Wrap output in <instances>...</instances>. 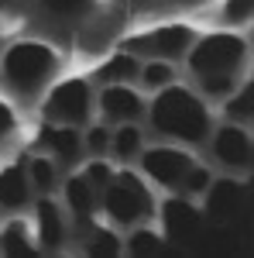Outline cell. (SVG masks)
I'll return each mask as SVG.
<instances>
[{"label": "cell", "instance_id": "6da1fadb", "mask_svg": "<svg viewBox=\"0 0 254 258\" xmlns=\"http://www.w3.org/2000/svg\"><path fill=\"white\" fill-rule=\"evenodd\" d=\"M151 114V127L165 138H176V141H186V145H203L206 135H210V110L206 103L196 97L193 90L186 86H161L158 97L151 100L148 107Z\"/></svg>", "mask_w": 254, "mask_h": 258}, {"label": "cell", "instance_id": "7a4b0ae2", "mask_svg": "<svg viewBox=\"0 0 254 258\" xmlns=\"http://www.w3.org/2000/svg\"><path fill=\"white\" fill-rule=\"evenodd\" d=\"M55 69H59V55H55L48 45H41V41H18V45H11V48L4 52V59H0L4 83H7L14 93H21V97L38 93L41 86L55 76Z\"/></svg>", "mask_w": 254, "mask_h": 258}, {"label": "cell", "instance_id": "3957f363", "mask_svg": "<svg viewBox=\"0 0 254 258\" xmlns=\"http://www.w3.org/2000/svg\"><path fill=\"white\" fill-rule=\"evenodd\" d=\"M100 207L110 217V224H117V227H137L155 214V203H151L144 179L131 169L114 172V179L100 189Z\"/></svg>", "mask_w": 254, "mask_h": 258}, {"label": "cell", "instance_id": "277c9868", "mask_svg": "<svg viewBox=\"0 0 254 258\" xmlns=\"http://www.w3.org/2000/svg\"><path fill=\"white\" fill-rule=\"evenodd\" d=\"M189 69L196 80L203 76H220V73H240L247 59V41L230 31H216L189 45Z\"/></svg>", "mask_w": 254, "mask_h": 258}, {"label": "cell", "instance_id": "5b68a950", "mask_svg": "<svg viewBox=\"0 0 254 258\" xmlns=\"http://www.w3.org/2000/svg\"><path fill=\"white\" fill-rule=\"evenodd\" d=\"M90 110H93V93H90V83L86 80H62L48 100H45V107H41V114L48 124H62V127H82V124H90Z\"/></svg>", "mask_w": 254, "mask_h": 258}, {"label": "cell", "instance_id": "8992f818", "mask_svg": "<svg viewBox=\"0 0 254 258\" xmlns=\"http://www.w3.org/2000/svg\"><path fill=\"white\" fill-rule=\"evenodd\" d=\"M193 41H196V31L189 24H161V28H151V31H141L134 38H127L124 41V52H131L137 59L172 62L179 55H186Z\"/></svg>", "mask_w": 254, "mask_h": 258}, {"label": "cell", "instance_id": "52a82bcc", "mask_svg": "<svg viewBox=\"0 0 254 258\" xmlns=\"http://www.w3.org/2000/svg\"><path fill=\"white\" fill-rule=\"evenodd\" d=\"M137 159H141V172L165 189H179L182 176L193 165V155L182 148H148V152H137Z\"/></svg>", "mask_w": 254, "mask_h": 258}, {"label": "cell", "instance_id": "ba28073f", "mask_svg": "<svg viewBox=\"0 0 254 258\" xmlns=\"http://www.w3.org/2000/svg\"><path fill=\"white\" fill-rule=\"evenodd\" d=\"M213 155L220 165L227 169H247L251 165V155H254V145H251V135L240 127V124H223L220 131L213 135Z\"/></svg>", "mask_w": 254, "mask_h": 258}, {"label": "cell", "instance_id": "9c48e42d", "mask_svg": "<svg viewBox=\"0 0 254 258\" xmlns=\"http://www.w3.org/2000/svg\"><path fill=\"white\" fill-rule=\"evenodd\" d=\"M100 110L114 124H127V120H137L144 114V100L137 97L127 83H107V90L100 97Z\"/></svg>", "mask_w": 254, "mask_h": 258}, {"label": "cell", "instance_id": "30bf717a", "mask_svg": "<svg viewBox=\"0 0 254 258\" xmlns=\"http://www.w3.org/2000/svg\"><path fill=\"white\" fill-rule=\"evenodd\" d=\"M35 234H38V244L45 251H59L65 244V217H62V207L55 200H38L35 203Z\"/></svg>", "mask_w": 254, "mask_h": 258}, {"label": "cell", "instance_id": "8fae6325", "mask_svg": "<svg viewBox=\"0 0 254 258\" xmlns=\"http://www.w3.org/2000/svg\"><path fill=\"white\" fill-rule=\"evenodd\" d=\"M31 203V179L24 165H7L0 169V210L4 214H21Z\"/></svg>", "mask_w": 254, "mask_h": 258}, {"label": "cell", "instance_id": "7c38bea8", "mask_svg": "<svg viewBox=\"0 0 254 258\" xmlns=\"http://www.w3.org/2000/svg\"><path fill=\"white\" fill-rule=\"evenodd\" d=\"M161 217H165V227H168V238L186 241L199 231V210H196L189 197H176L161 207Z\"/></svg>", "mask_w": 254, "mask_h": 258}, {"label": "cell", "instance_id": "4fadbf2b", "mask_svg": "<svg viewBox=\"0 0 254 258\" xmlns=\"http://www.w3.org/2000/svg\"><path fill=\"white\" fill-rule=\"evenodd\" d=\"M65 203H69L72 217L79 220V227L93 224V214H97V189L82 179V172L65 179Z\"/></svg>", "mask_w": 254, "mask_h": 258}, {"label": "cell", "instance_id": "5bb4252c", "mask_svg": "<svg viewBox=\"0 0 254 258\" xmlns=\"http://www.w3.org/2000/svg\"><path fill=\"white\" fill-rule=\"evenodd\" d=\"M41 141L48 145V152H52L55 162H62V165H72V162L79 159V152H82V138H79L76 127L48 124V127L41 131Z\"/></svg>", "mask_w": 254, "mask_h": 258}, {"label": "cell", "instance_id": "9a60e30c", "mask_svg": "<svg viewBox=\"0 0 254 258\" xmlns=\"http://www.w3.org/2000/svg\"><path fill=\"white\" fill-rule=\"evenodd\" d=\"M206 210L213 214V217H223V214H230L240 197H244V186L237 182V179H220V182H210L206 186Z\"/></svg>", "mask_w": 254, "mask_h": 258}, {"label": "cell", "instance_id": "2e32d148", "mask_svg": "<svg viewBox=\"0 0 254 258\" xmlns=\"http://www.w3.org/2000/svg\"><path fill=\"white\" fill-rule=\"evenodd\" d=\"M137 73H141V59L131 55V52H117L97 69V80L100 83H134Z\"/></svg>", "mask_w": 254, "mask_h": 258}, {"label": "cell", "instance_id": "e0dca14e", "mask_svg": "<svg viewBox=\"0 0 254 258\" xmlns=\"http://www.w3.org/2000/svg\"><path fill=\"white\" fill-rule=\"evenodd\" d=\"M110 148H114V155L120 162H131L137 159V152H141V131H137L134 120H127V124H120L117 135L110 138Z\"/></svg>", "mask_w": 254, "mask_h": 258}, {"label": "cell", "instance_id": "ac0fdd59", "mask_svg": "<svg viewBox=\"0 0 254 258\" xmlns=\"http://www.w3.org/2000/svg\"><path fill=\"white\" fill-rule=\"evenodd\" d=\"M24 172L31 179V189H38V193H52L59 186V172H55V162L52 159H31L24 165Z\"/></svg>", "mask_w": 254, "mask_h": 258}, {"label": "cell", "instance_id": "d6986e66", "mask_svg": "<svg viewBox=\"0 0 254 258\" xmlns=\"http://www.w3.org/2000/svg\"><path fill=\"white\" fill-rule=\"evenodd\" d=\"M0 251L4 255H31L35 248H31V238H28V224L11 220L7 231L0 234Z\"/></svg>", "mask_w": 254, "mask_h": 258}, {"label": "cell", "instance_id": "ffe728a7", "mask_svg": "<svg viewBox=\"0 0 254 258\" xmlns=\"http://www.w3.org/2000/svg\"><path fill=\"white\" fill-rule=\"evenodd\" d=\"M137 76L144 80L148 90H161V86L176 83V69H172V62H165V59H151V62H144V69Z\"/></svg>", "mask_w": 254, "mask_h": 258}, {"label": "cell", "instance_id": "44dd1931", "mask_svg": "<svg viewBox=\"0 0 254 258\" xmlns=\"http://www.w3.org/2000/svg\"><path fill=\"white\" fill-rule=\"evenodd\" d=\"M120 238L110 231V227H90V238H86V255H117Z\"/></svg>", "mask_w": 254, "mask_h": 258}, {"label": "cell", "instance_id": "7402d4cb", "mask_svg": "<svg viewBox=\"0 0 254 258\" xmlns=\"http://www.w3.org/2000/svg\"><path fill=\"white\" fill-rule=\"evenodd\" d=\"M127 251L131 255H161L165 251V238L148 231V227H137L134 234L127 238Z\"/></svg>", "mask_w": 254, "mask_h": 258}, {"label": "cell", "instance_id": "603a6c76", "mask_svg": "<svg viewBox=\"0 0 254 258\" xmlns=\"http://www.w3.org/2000/svg\"><path fill=\"white\" fill-rule=\"evenodd\" d=\"M213 182V172L206 169V165H189V172L182 176V182H179V189L176 193H182V197H203L206 193V186Z\"/></svg>", "mask_w": 254, "mask_h": 258}, {"label": "cell", "instance_id": "cb8c5ba5", "mask_svg": "<svg viewBox=\"0 0 254 258\" xmlns=\"http://www.w3.org/2000/svg\"><path fill=\"white\" fill-rule=\"evenodd\" d=\"M251 97H254L251 86H237L230 97H223L227 100V117H234L237 124H247V120L254 117L251 114Z\"/></svg>", "mask_w": 254, "mask_h": 258}, {"label": "cell", "instance_id": "d4e9b609", "mask_svg": "<svg viewBox=\"0 0 254 258\" xmlns=\"http://www.w3.org/2000/svg\"><path fill=\"white\" fill-rule=\"evenodd\" d=\"M199 90L213 100H223L237 90V73H220V76H203L199 80Z\"/></svg>", "mask_w": 254, "mask_h": 258}, {"label": "cell", "instance_id": "484cf974", "mask_svg": "<svg viewBox=\"0 0 254 258\" xmlns=\"http://www.w3.org/2000/svg\"><path fill=\"white\" fill-rule=\"evenodd\" d=\"M223 24L227 28H237V24H247L254 18V0H227L223 4Z\"/></svg>", "mask_w": 254, "mask_h": 258}, {"label": "cell", "instance_id": "4316f807", "mask_svg": "<svg viewBox=\"0 0 254 258\" xmlns=\"http://www.w3.org/2000/svg\"><path fill=\"white\" fill-rule=\"evenodd\" d=\"M55 18H82L86 11H93L97 0H41Z\"/></svg>", "mask_w": 254, "mask_h": 258}, {"label": "cell", "instance_id": "83f0119b", "mask_svg": "<svg viewBox=\"0 0 254 258\" xmlns=\"http://www.w3.org/2000/svg\"><path fill=\"white\" fill-rule=\"evenodd\" d=\"M82 179H86L93 189H103V186L114 179V169H110V165H107L103 159H97V162H90V165L82 169Z\"/></svg>", "mask_w": 254, "mask_h": 258}, {"label": "cell", "instance_id": "f1b7e54d", "mask_svg": "<svg viewBox=\"0 0 254 258\" xmlns=\"http://www.w3.org/2000/svg\"><path fill=\"white\" fill-rule=\"evenodd\" d=\"M86 145H90V152L103 155V152L110 148V131H107V127H90V135H86Z\"/></svg>", "mask_w": 254, "mask_h": 258}, {"label": "cell", "instance_id": "f546056e", "mask_svg": "<svg viewBox=\"0 0 254 258\" xmlns=\"http://www.w3.org/2000/svg\"><path fill=\"white\" fill-rule=\"evenodd\" d=\"M14 124H18V117H14V110L0 100V141L4 138H11L14 135Z\"/></svg>", "mask_w": 254, "mask_h": 258}]
</instances>
